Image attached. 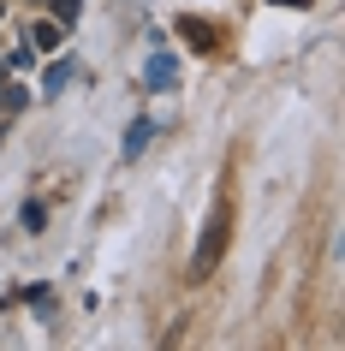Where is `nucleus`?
Masks as SVG:
<instances>
[{
    "label": "nucleus",
    "mask_w": 345,
    "mask_h": 351,
    "mask_svg": "<svg viewBox=\"0 0 345 351\" xmlns=\"http://www.w3.org/2000/svg\"><path fill=\"white\" fill-rule=\"evenodd\" d=\"M226 232H233V203L220 197L215 215H209V226H202V244H197V274H209L220 262V250H226Z\"/></svg>",
    "instance_id": "obj_1"
},
{
    "label": "nucleus",
    "mask_w": 345,
    "mask_h": 351,
    "mask_svg": "<svg viewBox=\"0 0 345 351\" xmlns=\"http://www.w3.org/2000/svg\"><path fill=\"white\" fill-rule=\"evenodd\" d=\"M179 36H191V48H202V54L215 48V30H209L202 19H179Z\"/></svg>",
    "instance_id": "obj_2"
},
{
    "label": "nucleus",
    "mask_w": 345,
    "mask_h": 351,
    "mask_svg": "<svg viewBox=\"0 0 345 351\" xmlns=\"http://www.w3.org/2000/svg\"><path fill=\"white\" fill-rule=\"evenodd\" d=\"M173 77H179V60H173V54H155V60H149V84H155V90L173 84Z\"/></svg>",
    "instance_id": "obj_3"
},
{
    "label": "nucleus",
    "mask_w": 345,
    "mask_h": 351,
    "mask_svg": "<svg viewBox=\"0 0 345 351\" xmlns=\"http://www.w3.org/2000/svg\"><path fill=\"white\" fill-rule=\"evenodd\" d=\"M60 36H66V24H54V19H48V24H36V30H30V42H36L42 54H54V48H60Z\"/></svg>",
    "instance_id": "obj_4"
},
{
    "label": "nucleus",
    "mask_w": 345,
    "mask_h": 351,
    "mask_svg": "<svg viewBox=\"0 0 345 351\" xmlns=\"http://www.w3.org/2000/svg\"><path fill=\"white\" fill-rule=\"evenodd\" d=\"M78 6L84 0H54V24H78Z\"/></svg>",
    "instance_id": "obj_5"
},
{
    "label": "nucleus",
    "mask_w": 345,
    "mask_h": 351,
    "mask_svg": "<svg viewBox=\"0 0 345 351\" xmlns=\"http://www.w3.org/2000/svg\"><path fill=\"white\" fill-rule=\"evenodd\" d=\"M143 143H149V119H137V125H131V137H126V155H137Z\"/></svg>",
    "instance_id": "obj_6"
},
{
    "label": "nucleus",
    "mask_w": 345,
    "mask_h": 351,
    "mask_svg": "<svg viewBox=\"0 0 345 351\" xmlns=\"http://www.w3.org/2000/svg\"><path fill=\"white\" fill-rule=\"evenodd\" d=\"M72 84V66H48V90H66Z\"/></svg>",
    "instance_id": "obj_7"
},
{
    "label": "nucleus",
    "mask_w": 345,
    "mask_h": 351,
    "mask_svg": "<svg viewBox=\"0 0 345 351\" xmlns=\"http://www.w3.org/2000/svg\"><path fill=\"white\" fill-rule=\"evenodd\" d=\"M274 6H309V0H274Z\"/></svg>",
    "instance_id": "obj_8"
}]
</instances>
